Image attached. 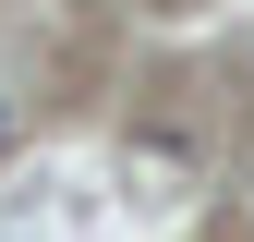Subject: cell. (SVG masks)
<instances>
[{"label":"cell","mask_w":254,"mask_h":242,"mask_svg":"<svg viewBox=\"0 0 254 242\" xmlns=\"http://www.w3.org/2000/svg\"><path fill=\"white\" fill-rule=\"evenodd\" d=\"M0 145H12V109H0Z\"/></svg>","instance_id":"obj_1"}]
</instances>
